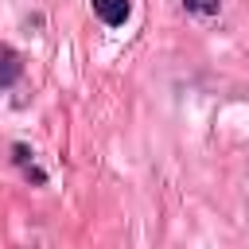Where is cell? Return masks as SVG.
<instances>
[{"label":"cell","mask_w":249,"mask_h":249,"mask_svg":"<svg viewBox=\"0 0 249 249\" xmlns=\"http://www.w3.org/2000/svg\"><path fill=\"white\" fill-rule=\"evenodd\" d=\"M89 4H93V16L105 27H124L128 16H132V4L128 0H89Z\"/></svg>","instance_id":"obj_1"},{"label":"cell","mask_w":249,"mask_h":249,"mask_svg":"<svg viewBox=\"0 0 249 249\" xmlns=\"http://www.w3.org/2000/svg\"><path fill=\"white\" fill-rule=\"evenodd\" d=\"M19 74H23V58H19L8 43H0V89L16 86V82H19Z\"/></svg>","instance_id":"obj_2"},{"label":"cell","mask_w":249,"mask_h":249,"mask_svg":"<svg viewBox=\"0 0 249 249\" xmlns=\"http://www.w3.org/2000/svg\"><path fill=\"white\" fill-rule=\"evenodd\" d=\"M12 160L19 163V171H23V179H31V183H39V187L47 183V171H43V167H39V163L31 160V152H27V144H12Z\"/></svg>","instance_id":"obj_3"},{"label":"cell","mask_w":249,"mask_h":249,"mask_svg":"<svg viewBox=\"0 0 249 249\" xmlns=\"http://www.w3.org/2000/svg\"><path fill=\"white\" fill-rule=\"evenodd\" d=\"M183 8H187L191 16H202V19H210V16H218L222 0H183Z\"/></svg>","instance_id":"obj_4"}]
</instances>
